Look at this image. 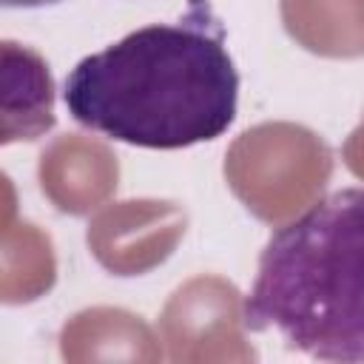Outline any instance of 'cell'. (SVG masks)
<instances>
[{"label": "cell", "instance_id": "cell-1", "mask_svg": "<svg viewBox=\"0 0 364 364\" xmlns=\"http://www.w3.org/2000/svg\"><path fill=\"white\" fill-rule=\"evenodd\" d=\"M68 114L117 142L176 151L222 136L239 108V71L210 0L82 57L65 77Z\"/></svg>", "mask_w": 364, "mask_h": 364}, {"label": "cell", "instance_id": "cell-2", "mask_svg": "<svg viewBox=\"0 0 364 364\" xmlns=\"http://www.w3.org/2000/svg\"><path fill=\"white\" fill-rule=\"evenodd\" d=\"M318 361H364V188H341L270 233L242 307Z\"/></svg>", "mask_w": 364, "mask_h": 364}, {"label": "cell", "instance_id": "cell-3", "mask_svg": "<svg viewBox=\"0 0 364 364\" xmlns=\"http://www.w3.org/2000/svg\"><path fill=\"white\" fill-rule=\"evenodd\" d=\"M6 9H40V6H54L63 0H0Z\"/></svg>", "mask_w": 364, "mask_h": 364}]
</instances>
